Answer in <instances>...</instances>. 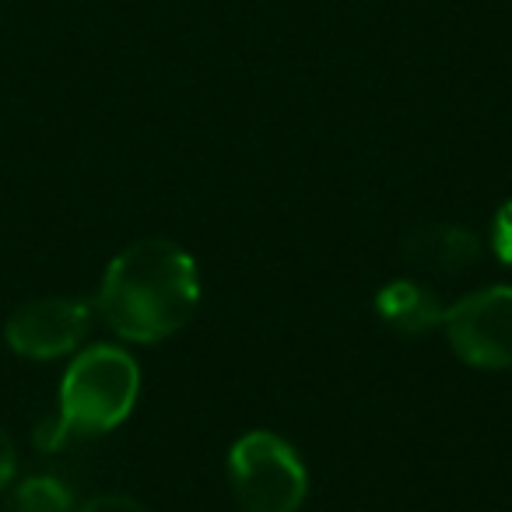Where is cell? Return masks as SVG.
I'll return each mask as SVG.
<instances>
[{"instance_id": "cell-8", "label": "cell", "mask_w": 512, "mask_h": 512, "mask_svg": "<svg viewBox=\"0 0 512 512\" xmlns=\"http://www.w3.org/2000/svg\"><path fill=\"white\" fill-rule=\"evenodd\" d=\"M8 512H74V498L53 477H29L15 488Z\"/></svg>"}, {"instance_id": "cell-7", "label": "cell", "mask_w": 512, "mask_h": 512, "mask_svg": "<svg viewBox=\"0 0 512 512\" xmlns=\"http://www.w3.org/2000/svg\"><path fill=\"white\" fill-rule=\"evenodd\" d=\"M376 313H379V320L397 330V334L418 337V334H428L432 327H439L442 316H446V306L435 299L428 285L400 278L379 288Z\"/></svg>"}, {"instance_id": "cell-9", "label": "cell", "mask_w": 512, "mask_h": 512, "mask_svg": "<svg viewBox=\"0 0 512 512\" xmlns=\"http://www.w3.org/2000/svg\"><path fill=\"white\" fill-rule=\"evenodd\" d=\"M491 249L505 267H512V200H505L491 225Z\"/></svg>"}, {"instance_id": "cell-2", "label": "cell", "mask_w": 512, "mask_h": 512, "mask_svg": "<svg viewBox=\"0 0 512 512\" xmlns=\"http://www.w3.org/2000/svg\"><path fill=\"white\" fill-rule=\"evenodd\" d=\"M141 369L134 355L113 344H95L74 355L60 383L57 421L39 428L36 442L43 449H60L71 439L113 432L137 404Z\"/></svg>"}, {"instance_id": "cell-4", "label": "cell", "mask_w": 512, "mask_h": 512, "mask_svg": "<svg viewBox=\"0 0 512 512\" xmlns=\"http://www.w3.org/2000/svg\"><path fill=\"white\" fill-rule=\"evenodd\" d=\"M449 348L477 369H512V288L495 285L467 295L442 316Z\"/></svg>"}, {"instance_id": "cell-1", "label": "cell", "mask_w": 512, "mask_h": 512, "mask_svg": "<svg viewBox=\"0 0 512 512\" xmlns=\"http://www.w3.org/2000/svg\"><path fill=\"white\" fill-rule=\"evenodd\" d=\"M200 302L193 256L172 239H141L113 256L99 288V316L134 344L172 337Z\"/></svg>"}, {"instance_id": "cell-6", "label": "cell", "mask_w": 512, "mask_h": 512, "mask_svg": "<svg viewBox=\"0 0 512 512\" xmlns=\"http://www.w3.org/2000/svg\"><path fill=\"white\" fill-rule=\"evenodd\" d=\"M404 256L435 274H460L481 256V242L460 225H421L404 235Z\"/></svg>"}, {"instance_id": "cell-3", "label": "cell", "mask_w": 512, "mask_h": 512, "mask_svg": "<svg viewBox=\"0 0 512 512\" xmlns=\"http://www.w3.org/2000/svg\"><path fill=\"white\" fill-rule=\"evenodd\" d=\"M228 477L246 512H295L306 502V467L292 442L274 432L242 435L228 449Z\"/></svg>"}, {"instance_id": "cell-10", "label": "cell", "mask_w": 512, "mask_h": 512, "mask_svg": "<svg viewBox=\"0 0 512 512\" xmlns=\"http://www.w3.org/2000/svg\"><path fill=\"white\" fill-rule=\"evenodd\" d=\"M78 512H151L144 502H137V498H130V495H95V498H88L85 505H81Z\"/></svg>"}, {"instance_id": "cell-5", "label": "cell", "mask_w": 512, "mask_h": 512, "mask_svg": "<svg viewBox=\"0 0 512 512\" xmlns=\"http://www.w3.org/2000/svg\"><path fill=\"white\" fill-rule=\"evenodd\" d=\"M92 309L78 299H32L18 306L4 323V341L15 355L32 358V362H53V358L74 355L85 341Z\"/></svg>"}, {"instance_id": "cell-11", "label": "cell", "mask_w": 512, "mask_h": 512, "mask_svg": "<svg viewBox=\"0 0 512 512\" xmlns=\"http://www.w3.org/2000/svg\"><path fill=\"white\" fill-rule=\"evenodd\" d=\"M15 474H18V449H15V439H11L4 428H0V495L15 484Z\"/></svg>"}]
</instances>
